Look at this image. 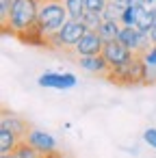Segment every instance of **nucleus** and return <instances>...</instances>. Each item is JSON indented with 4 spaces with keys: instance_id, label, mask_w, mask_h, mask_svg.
<instances>
[{
    "instance_id": "nucleus-9",
    "label": "nucleus",
    "mask_w": 156,
    "mask_h": 158,
    "mask_svg": "<svg viewBox=\"0 0 156 158\" xmlns=\"http://www.w3.org/2000/svg\"><path fill=\"white\" fill-rule=\"evenodd\" d=\"M76 63L80 65V69H85L89 74L104 76V78L111 72V67H108V63H106V59L102 54H98V56H76Z\"/></svg>"
},
{
    "instance_id": "nucleus-2",
    "label": "nucleus",
    "mask_w": 156,
    "mask_h": 158,
    "mask_svg": "<svg viewBox=\"0 0 156 158\" xmlns=\"http://www.w3.org/2000/svg\"><path fill=\"white\" fill-rule=\"evenodd\" d=\"M106 80L117 87H145L150 85V67L143 61V56H134L128 65L111 69L106 74Z\"/></svg>"
},
{
    "instance_id": "nucleus-20",
    "label": "nucleus",
    "mask_w": 156,
    "mask_h": 158,
    "mask_svg": "<svg viewBox=\"0 0 156 158\" xmlns=\"http://www.w3.org/2000/svg\"><path fill=\"white\" fill-rule=\"evenodd\" d=\"M85 5H87V11H89V13L102 15L104 9H106V5H108V0H85Z\"/></svg>"
},
{
    "instance_id": "nucleus-14",
    "label": "nucleus",
    "mask_w": 156,
    "mask_h": 158,
    "mask_svg": "<svg viewBox=\"0 0 156 158\" xmlns=\"http://www.w3.org/2000/svg\"><path fill=\"white\" fill-rule=\"evenodd\" d=\"M154 22H156V7H145V9H141V13H139L137 28L143 31V33H150V28L154 26Z\"/></svg>"
},
{
    "instance_id": "nucleus-21",
    "label": "nucleus",
    "mask_w": 156,
    "mask_h": 158,
    "mask_svg": "<svg viewBox=\"0 0 156 158\" xmlns=\"http://www.w3.org/2000/svg\"><path fill=\"white\" fill-rule=\"evenodd\" d=\"M143 141H145L150 147L156 149V128H145V130H143Z\"/></svg>"
},
{
    "instance_id": "nucleus-17",
    "label": "nucleus",
    "mask_w": 156,
    "mask_h": 158,
    "mask_svg": "<svg viewBox=\"0 0 156 158\" xmlns=\"http://www.w3.org/2000/svg\"><path fill=\"white\" fill-rule=\"evenodd\" d=\"M126 5H119V2H113V0H108V5L102 13V20H108V22H119L121 13H124Z\"/></svg>"
},
{
    "instance_id": "nucleus-18",
    "label": "nucleus",
    "mask_w": 156,
    "mask_h": 158,
    "mask_svg": "<svg viewBox=\"0 0 156 158\" xmlns=\"http://www.w3.org/2000/svg\"><path fill=\"white\" fill-rule=\"evenodd\" d=\"M139 13H141V9L126 7V9H124V13H121V18H119V24H121V26H137Z\"/></svg>"
},
{
    "instance_id": "nucleus-8",
    "label": "nucleus",
    "mask_w": 156,
    "mask_h": 158,
    "mask_svg": "<svg viewBox=\"0 0 156 158\" xmlns=\"http://www.w3.org/2000/svg\"><path fill=\"white\" fill-rule=\"evenodd\" d=\"M26 143H28L33 149H37L39 154L57 152V139H54L50 132H46V130H37V128H33V130L26 134Z\"/></svg>"
},
{
    "instance_id": "nucleus-28",
    "label": "nucleus",
    "mask_w": 156,
    "mask_h": 158,
    "mask_svg": "<svg viewBox=\"0 0 156 158\" xmlns=\"http://www.w3.org/2000/svg\"><path fill=\"white\" fill-rule=\"evenodd\" d=\"M154 7H156V5H154Z\"/></svg>"
},
{
    "instance_id": "nucleus-13",
    "label": "nucleus",
    "mask_w": 156,
    "mask_h": 158,
    "mask_svg": "<svg viewBox=\"0 0 156 158\" xmlns=\"http://www.w3.org/2000/svg\"><path fill=\"white\" fill-rule=\"evenodd\" d=\"M20 141H22V139H20L15 132L7 130V128H0V154H11Z\"/></svg>"
},
{
    "instance_id": "nucleus-3",
    "label": "nucleus",
    "mask_w": 156,
    "mask_h": 158,
    "mask_svg": "<svg viewBox=\"0 0 156 158\" xmlns=\"http://www.w3.org/2000/svg\"><path fill=\"white\" fill-rule=\"evenodd\" d=\"M67 20H70V15H67V9L63 5V0H41L39 18H37V28L46 37L59 33Z\"/></svg>"
},
{
    "instance_id": "nucleus-15",
    "label": "nucleus",
    "mask_w": 156,
    "mask_h": 158,
    "mask_svg": "<svg viewBox=\"0 0 156 158\" xmlns=\"http://www.w3.org/2000/svg\"><path fill=\"white\" fill-rule=\"evenodd\" d=\"M63 5H65L67 15H70L72 20H80V22H82V18H85V13H87L85 0H63Z\"/></svg>"
},
{
    "instance_id": "nucleus-19",
    "label": "nucleus",
    "mask_w": 156,
    "mask_h": 158,
    "mask_svg": "<svg viewBox=\"0 0 156 158\" xmlns=\"http://www.w3.org/2000/svg\"><path fill=\"white\" fill-rule=\"evenodd\" d=\"M104 20H102V15H98V13H85V18H82V24L89 28V31H98L100 28V24H102Z\"/></svg>"
},
{
    "instance_id": "nucleus-10",
    "label": "nucleus",
    "mask_w": 156,
    "mask_h": 158,
    "mask_svg": "<svg viewBox=\"0 0 156 158\" xmlns=\"http://www.w3.org/2000/svg\"><path fill=\"white\" fill-rule=\"evenodd\" d=\"M0 128H7V130L15 132L20 139H26V134L31 132L28 123H26L22 117H18V115H13V113H7V110H5L2 119H0Z\"/></svg>"
},
{
    "instance_id": "nucleus-22",
    "label": "nucleus",
    "mask_w": 156,
    "mask_h": 158,
    "mask_svg": "<svg viewBox=\"0 0 156 158\" xmlns=\"http://www.w3.org/2000/svg\"><path fill=\"white\" fill-rule=\"evenodd\" d=\"M143 61L147 63V67H156V46H152V48L143 54Z\"/></svg>"
},
{
    "instance_id": "nucleus-16",
    "label": "nucleus",
    "mask_w": 156,
    "mask_h": 158,
    "mask_svg": "<svg viewBox=\"0 0 156 158\" xmlns=\"http://www.w3.org/2000/svg\"><path fill=\"white\" fill-rule=\"evenodd\" d=\"M9 156H11V158H39V152H37V149H33V147L26 143V139H22Z\"/></svg>"
},
{
    "instance_id": "nucleus-12",
    "label": "nucleus",
    "mask_w": 156,
    "mask_h": 158,
    "mask_svg": "<svg viewBox=\"0 0 156 158\" xmlns=\"http://www.w3.org/2000/svg\"><path fill=\"white\" fill-rule=\"evenodd\" d=\"M95 33L102 37L104 44H108V41H115V39L119 37V33H121V24H119V22H108V20H104Z\"/></svg>"
},
{
    "instance_id": "nucleus-4",
    "label": "nucleus",
    "mask_w": 156,
    "mask_h": 158,
    "mask_svg": "<svg viewBox=\"0 0 156 158\" xmlns=\"http://www.w3.org/2000/svg\"><path fill=\"white\" fill-rule=\"evenodd\" d=\"M87 31H89V28H87L80 20H72V18H70V20L63 24V28H61L59 33H54V35L48 37V39H50V50H67V52L74 54L76 44L85 37Z\"/></svg>"
},
{
    "instance_id": "nucleus-23",
    "label": "nucleus",
    "mask_w": 156,
    "mask_h": 158,
    "mask_svg": "<svg viewBox=\"0 0 156 158\" xmlns=\"http://www.w3.org/2000/svg\"><path fill=\"white\" fill-rule=\"evenodd\" d=\"M124 2H126V7H134V9H145V7H150L147 0H124Z\"/></svg>"
},
{
    "instance_id": "nucleus-1",
    "label": "nucleus",
    "mask_w": 156,
    "mask_h": 158,
    "mask_svg": "<svg viewBox=\"0 0 156 158\" xmlns=\"http://www.w3.org/2000/svg\"><path fill=\"white\" fill-rule=\"evenodd\" d=\"M39 5H41V0H15L11 15H9V22L2 24V33L18 37L20 33L35 28L37 18H39Z\"/></svg>"
},
{
    "instance_id": "nucleus-24",
    "label": "nucleus",
    "mask_w": 156,
    "mask_h": 158,
    "mask_svg": "<svg viewBox=\"0 0 156 158\" xmlns=\"http://www.w3.org/2000/svg\"><path fill=\"white\" fill-rule=\"evenodd\" d=\"M150 39H152V44L156 46V22H154V26L150 28Z\"/></svg>"
},
{
    "instance_id": "nucleus-11",
    "label": "nucleus",
    "mask_w": 156,
    "mask_h": 158,
    "mask_svg": "<svg viewBox=\"0 0 156 158\" xmlns=\"http://www.w3.org/2000/svg\"><path fill=\"white\" fill-rule=\"evenodd\" d=\"M15 39H20L22 44H26V46H35V48H50V39L35 26V28H28V31H24V33H20Z\"/></svg>"
},
{
    "instance_id": "nucleus-6",
    "label": "nucleus",
    "mask_w": 156,
    "mask_h": 158,
    "mask_svg": "<svg viewBox=\"0 0 156 158\" xmlns=\"http://www.w3.org/2000/svg\"><path fill=\"white\" fill-rule=\"evenodd\" d=\"M37 85L44 87V89H59V91H65V89H74L78 85V78L76 74L72 72H44L39 78H37Z\"/></svg>"
},
{
    "instance_id": "nucleus-5",
    "label": "nucleus",
    "mask_w": 156,
    "mask_h": 158,
    "mask_svg": "<svg viewBox=\"0 0 156 158\" xmlns=\"http://www.w3.org/2000/svg\"><path fill=\"white\" fill-rule=\"evenodd\" d=\"M102 56L106 59V63H108L111 69H119V67L128 65L137 54H134L132 50H128L124 44H119V41L115 39V41L104 44V48H102Z\"/></svg>"
},
{
    "instance_id": "nucleus-26",
    "label": "nucleus",
    "mask_w": 156,
    "mask_h": 158,
    "mask_svg": "<svg viewBox=\"0 0 156 158\" xmlns=\"http://www.w3.org/2000/svg\"><path fill=\"white\" fill-rule=\"evenodd\" d=\"M147 5L152 7V5H156V0H147Z\"/></svg>"
},
{
    "instance_id": "nucleus-27",
    "label": "nucleus",
    "mask_w": 156,
    "mask_h": 158,
    "mask_svg": "<svg viewBox=\"0 0 156 158\" xmlns=\"http://www.w3.org/2000/svg\"><path fill=\"white\" fill-rule=\"evenodd\" d=\"M0 158H11V156H9V154H2V156H0Z\"/></svg>"
},
{
    "instance_id": "nucleus-7",
    "label": "nucleus",
    "mask_w": 156,
    "mask_h": 158,
    "mask_svg": "<svg viewBox=\"0 0 156 158\" xmlns=\"http://www.w3.org/2000/svg\"><path fill=\"white\" fill-rule=\"evenodd\" d=\"M102 48H104L102 37L95 31H87L85 37L76 44L74 56H98V54H102Z\"/></svg>"
},
{
    "instance_id": "nucleus-25",
    "label": "nucleus",
    "mask_w": 156,
    "mask_h": 158,
    "mask_svg": "<svg viewBox=\"0 0 156 158\" xmlns=\"http://www.w3.org/2000/svg\"><path fill=\"white\" fill-rule=\"evenodd\" d=\"M39 158H61L59 152H50V154H39Z\"/></svg>"
}]
</instances>
